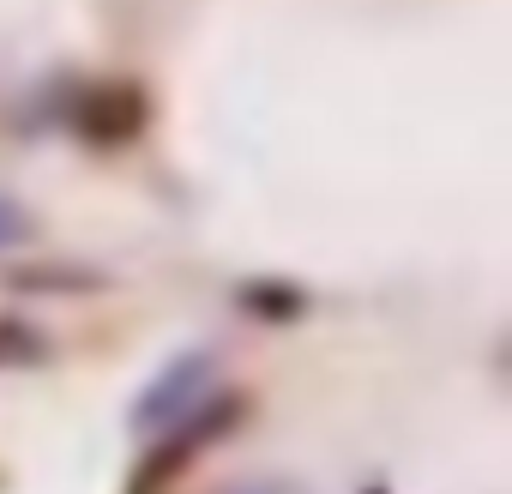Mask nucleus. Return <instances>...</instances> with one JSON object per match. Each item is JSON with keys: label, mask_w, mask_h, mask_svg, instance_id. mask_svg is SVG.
Here are the masks:
<instances>
[{"label": "nucleus", "mask_w": 512, "mask_h": 494, "mask_svg": "<svg viewBox=\"0 0 512 494\" xmlns=\"http://www.w3.org/2000/svg\"><path fill=\"white\" fill-rule=\"evenodd\" d=\"M241 416H247V392H211L199 410H187L181 422H169V428L151 440V452L139 458L127 494H163V488H175V476H181L211 440H223Z\"/></svg>", "instance_id": "nucleus-1"}, {"label": "nucleus", "mask_w": 512, "mask_h": 494, "mask_svg": "<svg viewBox=\"0 0 512 494\" xmlns=\"http://www.w3.org/2000/svg\"><path fill=\"white\" fill-rule=\"evenodd\" d=\"M217 356L211 350H187V356H175L139 398H133V410H127V422L139 428V434H163L169 422H181L187 410H199L217 386Z\"/></svg>", "instance_id": "nucleus-2"}, {"label": "nucleus", "mask_w": 512, "mask_h": 494, "mask_svg": "<svg viewBox=\"0 0 512 494\" xmlns=\"http://www.w3.org/2000/svg\"><path fill=\"white\" fill-rule=\"evenodd\" d=\"M145 121H151V97H145V85H133V79H103V85H91V91L73 103V133H79L85 145H97V151H115V145L139 139Z\"/></svg>", "instance_id": "nucleus-3"}, {"label": "nucleus", "mask_w": 512, "mask_h": 494, "mask_svg": "<svg viewBox=\"0 0 512 494\" xmlns=\"http://www.w3.org/2000/svg\"><path fill=\"white\" fill-rule=\"evenodd\" d=\"M235 302H241V314H253V320H302L314 302H308V290L302 284H284V278H247L241 290H235Z\"/></svg>", "instance_id": "nucleus-4"}, {"label": "nucleus", "mask_w": 512, "mask_h": 494, "mask_svg": "<svg viewBox=\"0 0 512 494\" xmlns=\"http://www.w3.org/2000/svg\"><path fill=\"white\" fill-rule=\"evenodd\" d=\"M37 362H49V338L19 314H0V368H37Z\"/></svg>", "instance_id": "nucleus-5"}, {"label": "nucleus", "mask_w": 512, "mask_h": 494, "mask_svg": "<svg viewBox=\"0 0 512 494\" xmlns=\"http://www.w3.org/2000/svg\"><path fill=\"white\" fill-rule=\"evenodd\" d=\"M79 284H91L85 272H13V290H67L79 296Z\"/></svg>", "instance_id": "nucleus-6"}, {"label": "nucleus", "mask_w": 512, "mask_h": 494, "mask_svg": "<svg viewBox=\"0 0 512 494\" xmlns=\"http://www.w3.org/2000/svg\"><path fill=\"white\" fill-rule=\"evenodd\" d=\"M31 235V217L13 205V199H0V247H13V241H25Z\"/></svg>", "instance_id": "nucleus-7"}, {"label": "nucleus", "mask_w": 512, "mask_h": 494, "mask_svg": "<svg viewBox=\"0 0 512 494\" xmlns=\"http://www.w3.org/2000/svg\"><path fill=\"white\" fill-rule=\"evenodd\" d=\"M223 494H302L290 482H241V488H223Z\"/></svg>", "instance_id": "nucleus-8"}]
</instances>
